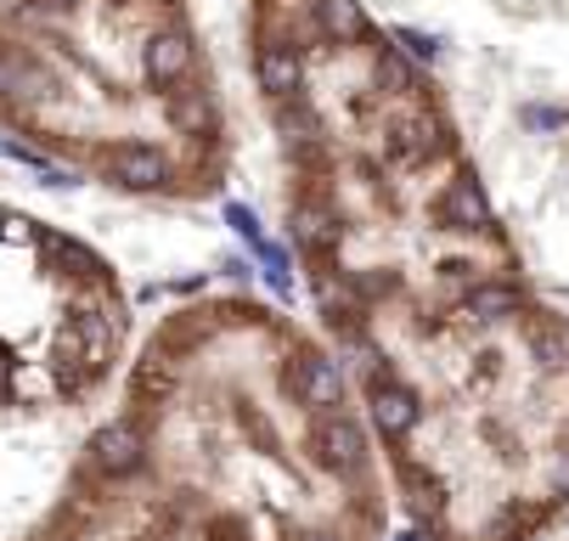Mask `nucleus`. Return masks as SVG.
<instances>
[{"label":"nucleus","mask_w":569,"mask_h":541,"mask_svg":"<svg viewBox=\"0 0 569 541\" xmlns=\"http://www.w3.org/2000/svg\"><path fill=\"white\" fill-rule=\"evenodd\" d=\"M310 445H316V457L328 462V469H345V474L367 462V434H361V423H356V418H345L339 407H333V412H321V423H316Z\"/></svg>","instance_id":"f257e3e1"},{"label":"nucleus","mask_w":569,"mask_h":541,"mask_svg":"<svg viewBox=\"0 0 569 541\" xmlns=\"http://www.w3.org/2000/svg\"><path fill=\"white\" fill-rule=\"evenodd\" d=\"M108 181H119L124 192H152V187L170 181V164H164V152H158V147L124 141V147L108 152Z\"/></svg>","instance_id":"f03ea898"},{"label":"nucleus","mask_w":569,"mask_h":541,"mask_svg":"<svg viewBox=\"0 0 569 541\" xmlns=\"http://www.w3.org/2000/svg\"><path fill=\"white\" fill-rule=\"evenodd\" d=\"M288 383H293L299 407H310V412H333V407L345 401V372H339V361H328V355H305Z\"/></svg>","instance_id":"7ed1b4c3"},{"label":"nucleus","mask_w":569,"mask_h":541,"mask_svg":"<svg viewBox=\"0 0 569 541\" xmlns=\"http://www.w3.org/2000/svg\"><path fill=\"white\" fill-rule=\"evenodd\" d=\"M192 62H198V46H192L187 29L152 34V40H147V57H141V68H147L152 86H181L187 73H192Z\"/></svg>","instance_id":"20e7f679"},{"label":"nucleus","mask_w":569,"mask_h":541,"mask_svg":"<svg viewBox=\"0 0 569 541\" xmlns=\"http://www.w3.org/2000/svg\"><path fill=\"white\" fill-rule=\"evenodd\" d=\"M418 418H423V407H418V395L406 390V383H395V378L372 383V423L383 429V440H406L418 429Z\"/></svg>","instance_id":"39448f33"},{"label":"nucleus","mask_w":569,"mask_h":541,"mask_svg":"<svg viewBox=\"0 0 569 541\" xmlns=\"http://www.w3.org/2000/svg\"><path fill=\"white\" fill-rule=\"evenodd\" d=\"M141 434H136V423H108L97 440H91V462L108 474V480H124V474H136L141 469Z\"/></svg>","instance_id":"423d86ee"},{"label":"nucleus","mask_w":569,"mask_h":541,"mask_svg":"<svg viewBox=\"0 0 569 541\" xmlns=\"http://www.w3.org/2000/svg\"><path fill=\"white\" fill-rule=\"evenodd\" d=\"M254 73H260V91H266V97L288 102V97L299 91V80H305V62H299V51H293V46H282V40H266V46H260V62H254Z\"/></svg>","instance_id":"0eeeda50"},{"label":"nucleus","mask_w":569,"mask_h":541,"mask_svg":"<svg viewBox=\"0 0 569 541\" xmlns=\"http://www.w3.org/2000/svg\"><path fill=\"white\" fill-rule=\"evenodd\" d=\"M440 220L451 226V231H485L491 226V209H485V192H479V181L473 176H457L446 192H440Z\"/></svg>","instance_id":"6e6552de"},{"label":"nucleus","mask_w":569,"mask_h":541,"mask_svg":"<svg viewBox=\"0 0 569 541\" xmlns=\"http://www.w3.org/2000/svg\"><path fill=\"white\" fill-rule=\"evenodd\" d=\"M435 152H440V124H435L429 113H423V119H406V124L389 130V159H395L400 170H423Z\"/></svg>","instance_id":"1a4fd4ad"},{"label":"nucleus","mask_w":569,"mask_h":541,"mask_svg":"<svg viewBox=\"0 0 569 541\" xmlns=\"http://www.w3.org/2000/svg\"><path fill=\"white\" fill-rule=\"evenodd\" d=\"M339 238H345V226H339V214H333L328 203L310 198V203L293 209V243H299L305 254H333Z\"/></svg>","instance_id":"9d476101"},{"label":"nucleus","mask_w":569,"mask_h":541,"mask_svg":"<svg viewBox=\"0 0 569 541\" xmlns=\"http://www.w3.org/2000/svg\"><path fill=\"white\" fill-rule=\"evenodd\" d=\"M68 344L86 355V367H108V355H113V344H119V322H113L108 311H79V317L68 322Z\"/></svg>","instance_id":"9b49d317"},{"label":"nucleus","mask_w":569,"mask_h":541,"mask_svg":"<svg viewBox=\"0 0 569 541\" xmlns=\"http://www.w3.org/2000/svg\"><path fill=\"white\" fill-rule=\"evenodd\" d=\"M316 29L339 40V46H356L367 34V12L356 7V0H316Z\"/></svg>","instance_id":"f8f14e48"},{"label":"nucleus","mask_w":569,"mask_h":541,"mask_svg":"<svg viewBox=\"0 0 569 541\" xmlns=\"http://www.w3.org/2000/svg\"><path fill=\"white\" fill-rule=\"evenodd\" d=\"M462 311L473 317V322H508V317H519V288H508V282H485V288H473L468 293V304Z\"/></svg>","instance_id":"ddd939ff"},{"label":"nucleus","mask_w":569,"mask_h":541,"mask_svg":"<svg viewBox=\"0 0 569 541\" xmlns=\"http://www.w3.org/2000/svg\"><path fill=\"white\" fill-rule=\"evenodd\" d=\"M164 113H170V124H176V130H187V136H192V130H203V124H209V97H203V91H176Z\"/></svg>","instance_id":"4468645a"},{"label":"nucleus","mask_w":569,"mask_h":541,"mask_svg":"<svg viewBox=\"0 0 569 541\" xmlns=\"http://www.w3.org/2000/svg\"><path fill=\"white\" fill-rule=\"evenodd\" d=\"M372 73H378V86H383V91H412V86H418L412 62H406L400 51H389V46L378 51V68H372Z\"/></svg>","instance_id":"2eb2a0df"},{"label":"nucleus","mask_w":569,"mask_h":541,"mask_svg":"<svg viewBox=\"0 0 569 541\" xmlns=\"http://www.w3.org/2000/svg\"><path fill=\"white\" fill-rule=\"evenodd\" d=\"M536 355H541L547 367H563V361H569V333H563V328H552V322H547V328H536Z\"/></svg>","instance_id":"dca6fc26"},{"label":"nucleus","mask_w":569,"mask_h":541,"mask_svg":"<svg viewBox=\"0 0 569 541\" xmlns=\"http://www.w3.org/2000/svg\"><path fill=\"white\" fill-rule=\"evenodd\" d=\"M226 220H231V231H237V238L249 243V249H260V243H266V231H260V220H254L249 209H242V203H231V209H226Z\"/></svg>","instance_id":"f3484780"},{"label":"nucleus","mask_w":569,"mask_h":541,"mask_svg":"<svg viewBox=\"0 0 569 541\" xmlns=\"http://www.w3.org/2000/svg\"><path fill=\"white\" fill-rule=\"evenodd\" d=\"M400 46L412 51V57H435V51H440V46H435L429 34H418V29H406V34H400Z\"/></svg>","instance_id":"a211bd4d"},{"label":"nucleus","mask_w":569,"mask_h":541,"mask_svg":"<svg viewBox=\"0 0 569 541\" xmlns=\"http://www.w3.org/2000/svg\"><path fill=\"white\" fill-rule=\"evenodd\" d=\"M7 390H12V361H7V350H0V401H7Z\"/></svg>","instance_id":"6ab92c4d"},{"label":"nucleus","mask_w":569,"mask_h":541,"mask_svg":"<svg viewBox=\"0 0 569 541\" xmlns=\"http://www.w3.org/2000/svg\"><path fill=\"white\" fill-rule=\"evenodd\" d=\"M310 541H339V535H310Z\"/></svg>","instance_id":"aec40b11"},{"label":"nucleus","mask_w":569,"mask_h":541,"mask_svg":"<svg viewBox=\"0 0 569 541\" xmlns=\"http://www.w3.org/2000/svg\"><path fill=\"white\" fill-rule=\"evenodd\" d=\"M400 541H418V535H400Z\"/></svg>","instance_id":"412c9836"}]
</instances>
